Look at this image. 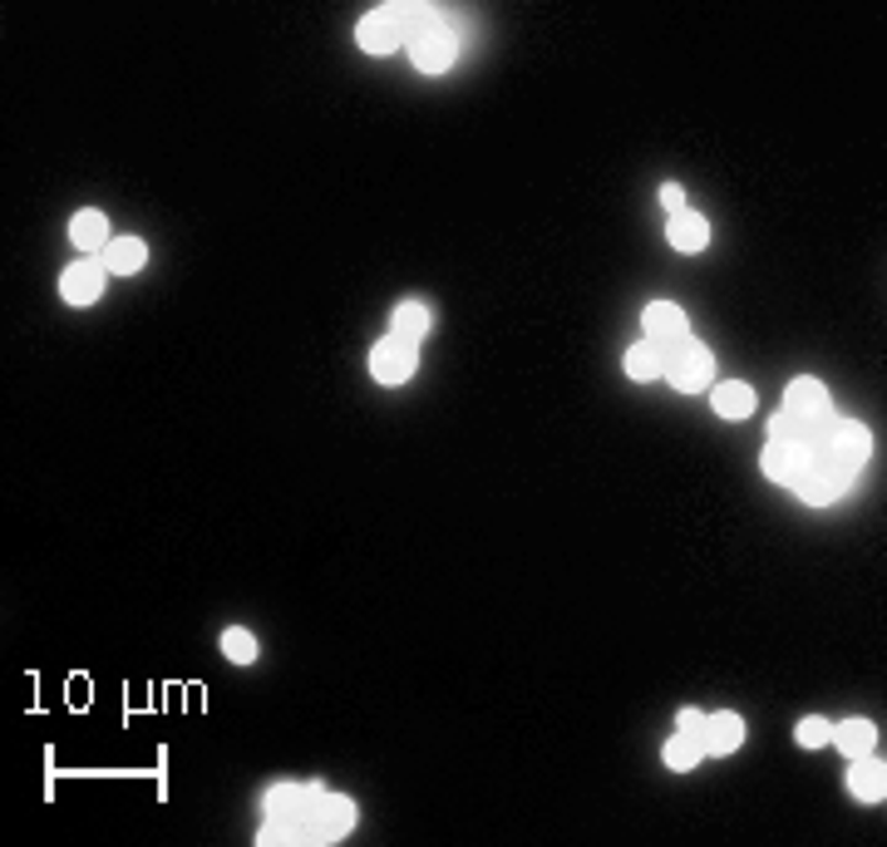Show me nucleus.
I'll return each instance as SVG.
<instances>
[{
    "mask_svg": "<svg viewBox=\"0 0 887 847\" xmlns=\"http://www.w3.org/2000/svg\"><path fill=\"white\" fill-rule=\"evenodd\" d=\"M661 375L671 379L681 395H695V389L715 385V360H710L705 345H695L691 335H685L681 345H671V351H665V369H661Z\"/></svg>",
    "mask_w": 887,
    "mask_h": 847,
    "instance_id": "f257e3e1",
    "label": "nucleus"
},
{
    "mask_svg": "<svg viewBox=\"0 0 887 847\" xmlns=\"http://www.w3.org/2000/svg\"><path fill=\"white\" fill-rule=\"evenodd\" d=\"M355 828V803L345 793H325L311 813L301 818V843H335Z\"/></svg>",
    "mask_w": 887,
    "mask_h": 847,
    "instance_id": "f03ea898",
    "label": "nucleus"
},
{
    "mask_svg": "<svg viewBox=\"0 0 887 847\" xmlns=\"http://www.w3.org/2000/svg\"><path fill=\"white\" fill-rule=\"evenodd\" d=\"M868 453H873V433L863 429V424H853V419L833 424V433H829V469L838 473V479H853V473L868 463Z\"/></svg>",
    "mask_w": 887,
    "mask_h": 847,
    "instance_id": "7ed1b4c3",
    "label": "nucleus"
},
{
    "mask_svg": "<svg viewBox=\"0 0 887 847\" xmlns=\"http://www.w3.org/2000/svg\"><path fill=\"white\" fill-rule=\"evenodd\" d=\"M415 365H419V351L409 341H399V335H389V341H380L375 351H370V375L389 389L405 385V379L415 375Z\"/></svg>",
    "mask_w": 887,
    "mask_h": 847,
    "instance_id": "20e7f679",
    "label": "nucleus"
},
{
    "mask_svg": "<svg viewBox=\"0 0 887 847\" xmlns=\"http://www.w3.org/2000/svg\"><path fill=\"white\" fill-rule=\"evenodd\" d=\"M409 55L425 74H444L453 65V35L439 25V20H425V25L409 35Z\"/></svg>",
    "mask_w": 887,
    "mask_h": 847,
    "instance_id": "39448f33",
    "label": "nucleus"
},
{
    "mask_svg": "<svg viewBox=\"0 0 887 847\" xmlns=\"http://www.w3.org/2000/svg\"><path fill=\"white\" fill-rule=\"evenodd\" d=\"M325 798L321 783H277L267 793V818H287V823H301L316 803Z\"/></svg>",
    "mask_w": 887,
    "mask_h": 847,
    "instance_id": "423d86ee",
    "label": "nucleus"
},
{
    "mask_svg": "<svg viewBox=\"0 0 887 847\" xmlns=\"http://www.w3.org/2000/svg\"><path fill=\"white\" fill-rule=\"evenodd\" d=\"M641 325H646V341L661 345V351H671V345H681L691 335V321H685V311L675 301H651Z\"/></svg>",
    "mask_w": 887,
    "mask_h": 847,
    "instance_id": "0eeeda50",
    "label": "nucleus"
},
{
    "mask_svg": "<svg viewBox=\"0 0 887 847\" xmlns=\"http://www.w3.org/2000/svg\"><path fill=\"white\" fill-rule=\"evenodd\" d=\"M104 277H109V271H104V261L99 257H84L79 267H70L65 277H60V291H65L70 305H94L104 296Z\"/></svg>",
    "mask_w": 887,
    "mask_h": 847,
    "instance_id": "6e6552de",
    "label": "nucleus"
},
{
    "mask_svg": "<svg viewBox=\"0 0 887 847\" xmlns=\"http://www.w3.org/2000/svg\"><path fill=\"white\" fill-rule=\"evenodd\" d=\"M813 469V459H809V449L804 443H774L769 439V449H765V473L774 483H784V489H794L799 479Z\"/></svg>",
    "mask_w": 887,
    "mask_h": 847,
    "instance_id": "1a4fd4ad",
    "label": "nucleus"
},
{
    "mask_svg": "<svg viewBox=\"0 0 887 847\" xmlns=\"http://www.w3.org/2000/svg\"><path fill=\"white\" fill-rule=\"evenodd\" d=\"M745 744V719L735 709H720V715H705V735H701V749L705 754H735Z\"/></svg>",
    "mask_w": 887,
    "mask_h": 847,
    "instance_id": "9d476101",
    "label": "nucleus"
},
{
    "mask_svg": "<svg viewBox=\"0 0 887 847\" xmlns=\"http://www.w3.org/2000/svg\"><path fill=\"white\" fill-rule=\"evenodd\" d=\"M399 40H405V25H399L395 6L375 10V15L361 20V45L375 50V55H389V50H399Z\"/></svg>",
    "mask_w": 887,
    "mask_h": 847,
    "instance_id": "9b49d317",
    "label": "nucleus"
},
{
    "mask_svg": "<svg viewBox=\"0 0 887 847\" xmlns=\"http://www.w3.org/2000/svg\"><path fill=\"white\" fill-rule=\"evenodd\" d=\"M848 789H853V798H863V803H883V793H887V769H883V759H873V754H858V759H853Z\"/></svg>",
    "mask_w": 887,
    "mask_h": 847,
    "instance_id": "f8f14e48",
    "label": "nucleus"
},
{
    "mask_svg": "<svg viewBox=\"0 0 887 847\" xmlns=\"http://www.w3.org/2000/svg\"><path fill=\"white\" fill-rule=\"evenodd\" d=\"M829 409V389L819 385V379H794V385L784 389V415H794L799 424H809L813 415H823Z\"/></svg>",
    "mask_w": 887,
    "mask_h": 847,
    "instance_id": "ddd939ff",
    "label": "nucleus"
},
{
    "mask_svg": "<svg viewBox=\"0 0 887 847\" xmlns=\"http://www.w3.org/2000/svg\"><path fill=\"white\" fill-rule=\"evenodd\" d=\"M843 483H848V479H838V473H833L829 463H813V469L804 473V479L794 483V493H799V503H813V507H823V503H838Z\"/></svg>",
    "mask_w": 887,
    "mask_h": 847,
    "instance_id": "4468645a",
    "label": "nucleus"
},
{
    "mask_svg": "<svg viewBox=\"0 0 887 847\" xmlns=\"http://www.w3.org/2000/svg\"><path fill=\"white\" fill-rule=\"evenodd\" d=\"M70 237H74V247H79V251H104V247L114 242V237H109V217H104V212H94V207L74 212Z\"/></svg>",
    "mask_w": 887,
    "mask_h": 847,
    "instance_id": "2eb2a0df",
    "label": "nucleus"
},
{
    "mask_svg": "<svg viewBox=\"0 0 887 847\" xmlns=\"http://www.w3.org/2000/svg\"><path fill=\"white\" fill-rule=\"evenodd\" d=\"M99 261H104V271H119V277H133V271H143L148 247H143L139 237H114L109 247L99 251Z\"/></svg>",
    "mask_w": 887,
    "mask_h": 847,
    "instance_id": "dca6fc26",
    "label": "nucleus"
},
{
    "mask_svg": "<svg viewBox=\"0 0 887 847\" xmlns=\"http://www.w3.org/2000/svg\"><path fill=\"white\" fill-rule=\"evenodd\" d=\"M710 405L720 419H749L755 415V389H749L745 379H725V385H715Z\"/></svg>",
    "mask_w": 887,
    "mask_h": 847,
    "instance_id": "f3484780",
    "label": "nucleus"
},
{
    "mask_svg": "<svg viewBox=\"0 0 887 847\" xmlns=\"http://www.w3.org/2000/svg\"><path fill=\"white\" fill-rule=\"evenodd\" d=\"M665 237H671L675 251H701L705 242H710V222H705L701 212H675V217H671V232H665Z\"/></svg>",
    "mask_w": 887,
    "mask_h": 847,
    "instance_id": "a211bd4d",
    "label": "nucleus"
},
{
    "mask_svg": "<svg viewBox=\"0 0 887 847\" xmlns=\"http://www.w3.org/2000/svg\"><path fill=\"white\" fill-rule=\"evenodd\" d=\"M833 739H838L843 754H873V744H878V729L868 725V719H843L838 729H833Z\"/></svg>",
    "mask_w": 887,
    "mask_h": 847,
    "instance_id": "6ab92c4d",
    "label": "nucleus"
},
{
    "mask_svg": "<svg viewBox=\"0 0 887 847\" xmlns=\"http://www.w3.org/2000/svg\"><path fill=\"white\" fill-rule=\"evenodd\" d=\"M389 331L399 335V341H409V345H419V335L429 331V311L419 301H405V305H395V321H389Z\"/></svg>",
    "mask_w": 887,
    "mask_h": 847,
    "instance_id": "aec40b11",
    "label": "nucleus"
},
{
    "mask_svg": "<svg viewBox=\"0 0 887 847\" xmlns=\"http://www.w3.org/2000/svg\"><path fill=\"white\" fill-rule=\"evenodd\" d=\"M661 369H665V351H661V345H631V351H627V375L631 379H656L661 375Z\"/></svg>",
    "mask_w": 887,
    "mask_h": 847,
    "instance_id": "412c9836",
    "label": "nucleus"
},
{
    "mask_svg": "<svg viewBox=\"0 0 887 847\" xmlns=\"http://www.w3.org/2000/svg\"><path fill=\"white\" fill-rule=\"evenodd\" d=\"M705 759V749H701V739H691V735H675L671 744H665V764L675 769V774H685V769H695Z\"/></svg>",
    "mask_w": 887,
    "mask_h": 847,
    "instance_id": "4be33fe9",
    "label": "nucleus"
},
{
    "mask_svg": "<svg viewBox=\"0 0 887 847\" xmlns=\"http://www.w3.org/2000/svg\"><path fill=\"white\" fill-rule=\"evenodd\" d=\"M222 651H227L232 665H252V661H257V641H252L242 626H232L227 635H222Z\"/></svg>",
    "mask_w": 887,
    "mask_h": 847,
    "instance_id": "5701e85b",
    "label": "nucleus"
},
{
    "mask_svg": "<svg viewBox=\"0 0 887 847\" xmlns=\"http://www.w3.org/2000/svg\"><path fill=\"white\" fill-rule=\"evenodd\" d=\"M794 739L804 749H819V744H829V739H833V725L823 715H809V719H799V725H794Z\"/></svg>",
    "mask_w": 887,
    "mask_h": 847,
    "instance_id": "b1692460",
    "label": "nucleus"
},
{
    "mask_svg": "<svg viewBox=\"0 0 887 847\" xmlns=\"http://www.w3.org/2000/svg\"><path fill=\"white\" fill-rule=\"evenodd\" d=\"M769 439H774V443H799V439H804V424H799L794 415H784V409H779V415L769 419Z\"/></svg>",
    "mask_w": 887,
    "mask_h": 847,
    "instance_id": "393cba45",
    "label": "nucleus"
},
{
    "mask_svg": "<svg viewBox=\"0 0 887 847\" xmlns=\"http://www.w3.org/2000/svg\"><path fill=\"white\" fill-rule=\"evenodd\" d=\"M675 735L701 739L705 735V715H701V709H681V719H675Z\"/></svg>",
    "mask_w": 887,
    "mask_h": 847,
    "instance_id": "a878e982",
    "label": "nucleus"
},
{
    "mask_svg": "<svg viewBox=\"0 0 887 847\" xmlns=\"http://www.w3.org/2000/svg\"><path fill=\"white\" fill-rule=\"evenodd\" d=\"M661 203L671 207V217H675V212H685V193H681L675 183H665V187H661Z\"/></svg>",
    "mask_w": 887,
    "mask_h": 847,
    "instance_id": "bb28decb",
    "label": "nucleus"
}]
</instances>
